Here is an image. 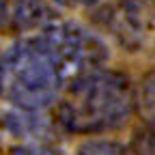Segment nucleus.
<instances>
[{
  "label": "nucleus",
  "instance_id": "1",
  "mask_svg": "<svg viewBox=\"0 0 155 155\" xmlns=\"http://www.w3.org/2000/svg\"><path fill=\"white\" fill-rule=\"evenodd\" d=\"M131 108L134 91L127 78L95 69L69 82L58 106V123L75 134H101L123 125Z\"/></svg>",
  "mask_w": 155,
  "mask_h": 155
},
{
  "label": "nucleus",
  "instance_id": "2",
  "mask_svg": "<svg viewBox=\"0 0 155 155\" xmlns=\"http://www.w3.org/2000/svg\"><path fill=\"white\" fill-rule=\"evenodd\" d=\"M65 84L61 67L39 39H24L0 61V95L22 110L52 104Z\"/></svg>",
  "mask_w": 155,
  "mask_h": 155
},
{
  "label": "nucleus",
  "instance_id": "3",
  "mask_svg": "<svg viewBox=\"0 0 155 155\" xmlns=\"http://www.w3.org/2000/svg\"><path fill=\"white\" fill-rule=\"evenodd\" d=\"M52 54L61 67L65 82H71L84 73L97 69L104 58V48L97 39L73 24H54L48 26L37 37Z\"/></svg>",
  "mask_w": 155,
  "mask_h": 155
},
{
  "label": "nucleus",
  "instance_id": "4",
  "mask_svg": "<svg viewBox=\"0 0 155 155\" xmlns=\"http://www.w3.org/2000/svg\"><path fill=\"white\" fill-rule=\"evenodd\" d=\"M138 106L144 121L149 125H155V71H151L144 78V82L140 86V95H138Z\"/></svg>",
  "mask_w": 155,
  "mask_h": 155
},
{
  "label": "nucleus",
  "instance_id": "5",
  "mask_svg": "<svg viewBox=\"0 0 155 155\" xmlns=\"http://www.w3.org/2000/svg\"><path fill=\"white\" fill-rule=\"evenodd\" d=\"M127 155H155V125H147L134 136Z\"/></svg>",
  "mask_w": 155,
  "mask_h": 155
},
{
  "label": "nucleus",
  "instance_id": "6",
  "mask_svg": "<svg viewBox=\"0 0 155 155\" xmlns=\"http://www.w3.org/2000/svg\"><path fill=\"white\" fill-rule=\"evenodd\" d=\"M78 155H127V151L116 144V142H108V140H93V142H86Z\"/></svg>",
  "mask_w": 155,
  "mask_h": 155
},
{
  "label": "nucleus",
  "instance_id": "7",
  "mask_svg": "<svg viewBox=\"0 0 155 155\" xmlns=\"http://www.w3.org/2000/svg\"><path fill=\"white\" fill-rule=\"evenodd\" d=\"M11 155H58V151L43 147V144H30V147H19Z\"/></svg>",
  "mask_w": 155,
  "mask_h": 155
},
{
  "label": "nucleus",
  "instance_id": "8",
  "mask_svg": "<svg viewBox=\"0 0 155 155\" xmlns=\"http://www.w3.org/2000/svg\"><path fill=\"white\" fill-rule=\"evenodd\" d=\"M54 2L63 5V7H69V9H78V7H91L99 0H54Z\"/></svg>",
  "mask_w": 155,
  "mask_h": 155
},
{
  "label": "nucleus",
  "instance_id": "9",
  "mask_svg": "<svg viewBox=\"0 0 155 155\" xmlns=\"http://www.w3.org/2000/svg\"><path fill=\"white\" fill-rule=\"evenodd\" d=\"M5 17H7V2H5V0H0V24L5 22Z\"/></svg>",
  "mask_w": 155,
  "mask_h": 155
}]
</instances>
